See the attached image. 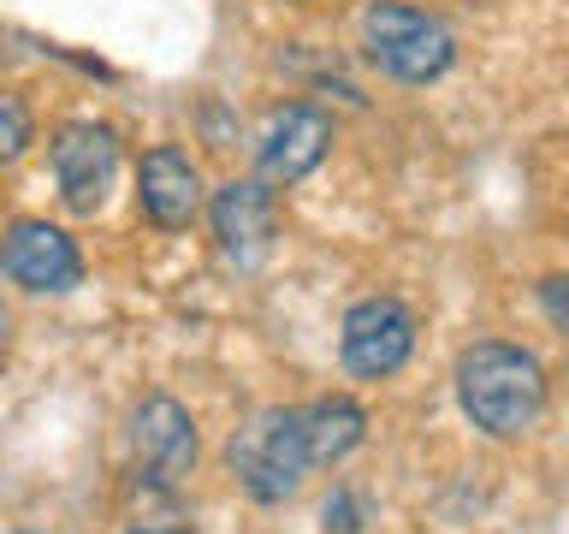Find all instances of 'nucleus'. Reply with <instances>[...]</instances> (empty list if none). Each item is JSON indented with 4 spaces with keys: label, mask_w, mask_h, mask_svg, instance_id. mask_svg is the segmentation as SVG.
Here are the masks:
<instances>
[{
    "label": "nucleus",
    "mask_w": 569,
    "mask_h": 534,
    "mask_svg": "<svg viewBox=\"0 0 569 534\" xmlns=\"http://www.w3.org/2000/svg\"><path fill=\"white\" fill-rule=\"evenodd\" d=\"M362 42H368V60L398 83H433L457 60V36L433 12L403 7V0H373L362 12Z\"/></svg>",
    "instance_id": "7ed1b4c3"
},
{
    "label": "nucleus",
    "mask_w": 569,
    "mask_h": 534,
    "mask_svg": "<svg viewBox=\"0 0 569 534\" xmlns=\"http://www.w3.org/2000/svg\"><path fill=\"white\" fill-rule=\"evenodd\" d=\"M7 274L24 291H71L83 279V256L60 226L48 220H12L7 231Z\"/></svg>",
    "instance_id": "0eeeda50"
},
{
    "label": "nucleus",
    "mask_w": 569,
    "mask_h": 534,
    "mask_svg": "<svg viewBox=\"0 0 569 534\" xmlns=\"http://www.w3.org/2000/svg\"><path fill=\"white\" fill-rule=\"evenodd\" d=\"M540 303H546V315L569 333V279H546L540 285Z\"/></svg>",
    "instance_id": "4468645a"
},
{
    "label": "nucleus",
    "mask_w": 569,
    "mask_h": 534,
    "mask_svg": "<svg viewBox=\"0 0 569 534\" xmlns=\"http://www.w3.org/2000/svg\"><path fill=\"white\" fill-rule=\"evenodd\" d=\"M53 185H60V202L71 214H96L107 185H113V167H119V137L107 125H66L53 137Z\"/></svg>",
    "instance_id": "39448f33"
},
{
    "label": "nucleus",
    "mask_w": 569,
    "mask_h": 534,
    "mask_svg": "<svg viewBox=\"0 0 569 534\" xmlns=\"http://www.w3.org/2000/svg\"><path fill=\"white\" fill-rule=\"evenodd\" d=\"M0 125H7V137H0V149H7V160L24 155V107H18V96L0 101Z\"/></svg>",
    "instance_id": "f8f14e48"
},
{
    "label": "nucleus",
    "mask_w": 569,
    "mask_h": 534,
    "mask_svg": "<svg viewBox=\"0 0 569 534\" xmlns=\"http://www.w3.org/2000/svg\"><path fill=\"white\" fill-rule=\"evenodd\" d=\"M12 534H30V528H12Z\"/></svg>",
    "instance_id": "dca6fc26"
},
{
    "label": "nucleus",
    "mask_w": 569,
    "mask_h": 534,
    "mask_svg": "<svg viewBox=\"0 0 569 534\" xmlns=\"http://www.w3.org/2000/svg\"><path fill=\"white\" fill-rule=\"evenodd\" d=\"M273 231H279V202L261 178H231V185L213 190V238H220L226 256L261 261Z\"/></svg>",
    "instance_id": "6e6552de"
},
{
    "label": "nucleus",
    "mask_w": 569,
    "mask_h": 534,
    "mask_svg": "<svg viewBox=\"0 0 569 534\" xmlns=\"http://www.w3.org/2000/svg\"><path fill=\"white\" fill-rule=\"evenodd\" d=\"M315 469V452H309V422L302 409H267L231 439V475L243 481L249 498L261 505H279L302 487V475Z\"/></svg>",
    "instance_id": "f03ea898"
},
{
    "label": "nucleus",
    "mask_w": 569,
    "mask_h": 534,
    "mask_svg": "<svg viewBox=\"0 0 569 534\" xmlns=\"http://www.w3.org/2000/svg\"><path fill=\"white\" fill-rule=\"evenodd\" d=\"M457 398H462V416L475 427H487L492 439H516L540 422L546 409V374L540 363L522 350V345H469L457 363Z\"/></svg>",
    "instance_id": "f257e3e1"
},
{
    "label": "nucleus",
    "mask_w": 569,
    "mask_h": 534,
    "mask_svg": "<svg viewBox=\"0 0 569 534\" xmlns=\"http://www.w3.org/2000/svg\"><path fill=\"white\" fill-rule=\"evenodd\" d=\"M131 445L154 481H184L196 463V422L178 398H142L131 416Z\"/></svg>",
    "instance_id": "1a4fd4ad"
},
{
    "label": "nucleus",
    "mask_w": 569,
    "mask_h": 534,
    "mask_svg": "<svg viewBox=\"0 0 569 534\" xmlns=\"http://www.w3.org/2000/svg\"><path fill=\"white\" fill-rule=\"evenodd\" d=\"M320 516H327V528H338V534H350V528H356V498H350L345 487H338V493L327 498V505H320Z\"/></svg>",
    "instance_id": "ddd939ff"
},
{
    "label": "nucleus",
    "mask_w": 569,
    "mask_h": 534,
    "mask_svg": "<svg viewBox=\"0 0 569 534\" xmlns=\"http://www.w3.org/2000/svg\"><path fill=\"white\" fill-rule=\"evenodd\" d=\"M137 202H142V214H149L154 226H167V231L190 226V220H196V208H202V178H196L190 155H184V149H172V142H160V149L142 155Z\"/></svg>",
    "instance_id": "9d476101"
},
{
    "label": "nucleus",
    "mask_w": 569,
    "mask_h": 534,
    "mask_svg": "<svg viewBox=\"0 0 569 534\" xmlns=\"http://www.w3.org/2000/svg\"><path fill=\"white\" fill-rule=\"evenodd\" d=\"M327 142H332V119L309 101H291L261 125L256 167H261L267 185H297V178H309L320 160H327Z\"/></svg>",
    "instance_id": "423d86ee"
},
{
    "label": "nucleus",
    "mask_w": 569,
    "mask_h": 534,
    "mask_svg": "<svg viewBox=\"0 0 569 534\" xmlns=\"http://www.w3.org/2000/svg\"><path fill=\"white\" fill-rule=\"evenodd\" d=\"M416 350V315L398 297H368L345 315V368L362 380H386L398 374Z\"/></svg>",
    "instance_id": "20e7f679"
},
{
    "label": "nucleus",
    "mask_w": 569,
    "mask_h": 534,
    "mask_svg": "<svg viewBox=\"0 0 569 534\" xmlns=\"http://www.w3.org/2000/svg\"><path fill=\"white\" fill-rule=\"evenodd\" d=\"M131 534H184V528H131Z\"/></svg>",
    "instance_id": "2eb2a0df"
},
{
    "label": "nucleus",
    "mask_w": 569,
    "mask_h": 534,
    "mask_svg": "<svg viewBox=\"0 0 569 534\" xmlns=\"http://www.w3.org/2000/svg\"><path fill=\"white\" fill-rule=\"evenodd\" d=\"M302 422H309V452H315V463H345L356 445H362V434H368L362 404H350V398H320V404L302 409Z\"/></svg>",
    "instance_id": "9b49d317"
}]
</instances>
